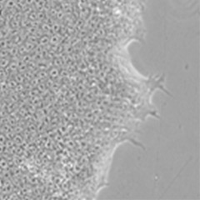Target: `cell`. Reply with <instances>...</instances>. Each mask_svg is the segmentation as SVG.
I'll return each instance as SVG.
<instances>
[{
    "mask_svg": "<svg viewBox=\"0 0 200 200\" xmlns=\"http://www.w3.org/2000/svg\"><path fill=\"white\" fill-rule=\"evenodd\" d=\"M40 42H41L42 44H46V43L49 42V38H48L47 37H43V38L41 39V41H40Z\"/></svg>",
    "mask_w": 200,
    "mask_h": 200,
    "instance_id": "7a4b0ae2",
    "label": "cell"
},
{
    "mask_svg": "<svg viewBox=\"0 0 200 200\" xmlns=\"http://www.w3.org/2000/svg\"><path fill=\"white\" fill-rule=\"evenodd\" d=\"M51 42L53 43H57L58 42V38L56 37V36H54V37H53L52 38H51Z\"/></svg>",
    "mask_w": 200,
    "mask_h": 200,
    "instance_id": "3957f363",
    "label": "cell"
},
{
    "mask_svg": "<svg viewBox=\"0 0 200 200\" xmlns=\"http://www.w3.org/2000/svg\"><path fill=\"white\" fill-rule=\"evenodd\" d=\"M50 75L52 77H57L58 75V72L56 68H53V69H52L51 72H50Z\"/></svg>",
    "mask_w": 200,
    "mask_h": 200,
    "instance_id": "6da1fadb",
    "label": "cell"
}]
</instances>
